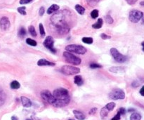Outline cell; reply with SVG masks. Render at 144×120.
<instances>
[{"label":"cell","mask_w":144,"mask_h":120,"mask_svg":"<svg viewBox=\"0 0 144 120\" xmlns=\"http://www.w3.org/2000/svg\"><path fill=\"white\" fill-rule=\"evenodd\" d=\"M66 14L65 11H61L55 13L51 18V22L59 35H66L69 33L70 27L66 20Z\"/></svg>","instance_id":"1"},{"label":"cell","mask_w":144,"mask_h":120,"mask_svg":"<svg viewBox=\"0 0 144 120\" xmlns=\"http://www.w3.org/2000/svg\"><path fill=\"white\" fill-rule=\"evenodd\" d=\"M53 95L56 99L55 103H53V106L56 107H63L68 105L70 101V97L69 95L68 91L63 88H59L53 92Z\"/></svg>","instance_id":"2"},{"label":"cell","mask_w":144,"mask_h":120,"mask_svg":"<svg viewBox=\"0 0 144 120\" xmlns=\"http://www.w3.org/2000/svg\"><path fill=\"white\" fill-rule=\"evenodd\" d=\"M65 49L66 51H68L70 53H75L79 55H83L87 52V49L85 47L79 44H70V45L66 46Z\"/></svg>","instance_id":"3"},{"label":"cell","mask_w":144,"mask_h":120,"mask_svg":"<svg viewBox=\"0 0 144 120\" xmlns=\"http://www.w3.org/2000/svg\"><path fill=\"white\" fill-rule=\"evenodd\" d=\"M63 55L66 61L74 65H79L81 64L82 60L77 56L73 55L72 53H70L68 51H64L63 53Z\"/></svg>","instance_id":"4"},{"label":"cell","mask_w":144,"mask_h":120,"mask_svg":"<svg viewBox=\"0 0 144 120\" xmlns=\"http://www.w3.org/2000/svg\"><path fill=\"white\" fill-rule=\"evenodd\" d=\"M61 71L64 75H77L78 73L80 72V69L75 66H72V65H65L63 66Z\"/></svg>","instance_id":"5"},{"label":"cell","mask_w":144,"mask_h":120,"mask_svg":"<svg viewBox=\"0 0 144 120\" xmlns=\"http://www.w3.org/2000/svg\"><path fill=\"white\" fill-rule=\"evenodd\" d=\"M143 15V13L139 11V10L133 9L131 10L129 14V19L133 23H137L140 21V20L142 18Z\"/></svg>","instance_id":"6"},{"label":"cell","mask_w":144,"mask_h":120,"mask_svg":"<svg viewBox=\"0 0 144 120\" xmlns=\"http://www.w3.org/2000/svg\"><path fill=\"white\" fill-rule=\"evenodd\" d=\"M109 98L111 100H123L125 98V93L123 90L120 88H115L111 91L109 94Z\"/></svg>","instance_id":"7"},{"label":"cell","mask_w":144,"mask_h":120,"mask_svg":"<svg viewBox=\"0 0 144 120\" xmlns=\"http://www.w3.org/2000/svg\"><path fill=\"white\" fill-rule=\"evenodd\" d=\"M110 54L112 56L115 61L118 63H125V61H127V57L126 55H122L118 50L115 48H111L110 49Z\"/></svg>","instance_id":"8"},{"label":"cell","mask_w":144,"mask_h":120,"mask_svg":"<svg viewBox=\"0 0 144 120\" xmlns=\"http://www.w3.org/2000/svg\"><path fill=\"white\" fill-rule=\"evenodd\" d=\"M40 95H41V97L44 101H46V103L51 104L52 105L56 101V99L53 96V95L49 90H43V91H41Z\"/></svg>","instance_id":"9"},{"label":"cell","mask_w":144,"mask_h":120,"mask_svg":"<svg viewBox=\"0 0 144 120\" xmlns=\"http://www.w3.org/2000/svg\"><path fill=\"white\" fill-rule=\"evenodd\" d=\"M43 45L46 47V49H49L50 51L53 53H56V49L54 48V39L53 38L52 36H47L46 39H44Z\"/></svg>","instance_id":"10"},{"label":"cell","mask_w":144,"mask_h":120,"mask_svg":"<svg viewBox=\"0 0 144 120\" xmlns=\"http://www.w3.org/2000/svg\"><path fill=\"white\" fill-rule=\"evenodd\" d=\"M11 23L8 17L3 16L0 18V28L3 31H6L9 29Z\"/></svg>","instance_id":"11"},{"label":"cell","mask_w":144,"mask_h":120,"mask_svg":"<svg viewBox=\"0 0 144 120\" xmlns=\"http://www.w3.org/2000/svg\"><path fill=\"white\" fill-rule=\"evenodd\" d=\"M37 65H39V66H54V65H56V63L49 61L46 59H40L37 61Z\"/></svg>","instance_id":"12"},{"label":"cell","mask_w":144,"mask_h":120,"mask_svg":"<svg viewBox=\"0 0 144 120\" xmlns=\"http://www.w3.org/2000/svg\"><path fill=\"white\" fill-rule=\"evenodd\" d=\"M20 101L22 103V105L24 107H30L32 106V102L30 100V98L25 97V96H21L20 97Z\"/></svg>","instance_id":"13"},{"label":"cell","mask_w":144,"mask_h":120,"mask_svg":"<svg viewBox=\"0 0 144 120\" xmlns=\"http://www.w3.org/2000/svg\"><path fill=\"white\" fill-rule=\"evenodd\" d=\"M73 114L75 115V117L78 120H84L86 119V116L84 114L80 112L79 110H73Z\"/></svg>","instance_id":"14"},{"label":"cell","mask_w":144,"mask_h":120,"mask_svg":"<svg viewBox=\"0 0 144 120\" xmlns=\"http://www.w3.org/2000/svg\"><path fill=\"white\" fill-rule=\"evenodd\" d=\"M109 71L113 73H124L125 72V69L124 67H111L109 69Z\"/></svg>","instance_id":"15"},{"label":"cell","mask_w":144,"mask_h":120,"mask_svg":"<svg viewBox=\"0 0 144 120\" xmlns=\"http://www.w3.org/2000/svg\"><path fill=\"white\" fill-rule=\"evenodd\" d=\"M74 83L76 85H77L78 86H81L84 83L83 78H82V76L81 75H76L74 78Z\"/></svg>","instance_id":"16"},{"label":"cell","mask_w":144,"mask_h":120,"mask_svg":"<svg viewBox=\"0 0 144 120\" xmlns=\"http://www.w3.org/2000/svg\"><path fill=\"white\" fill-rule=\"evenodd\" d=\"M6 98H7V96H6V94L4 92V91L0 88V107L2 106L4 103H5V101H6Z\"/></svg>","instance_id":"17"},{"label":"cell","mask_w":144,"mask_h":120,"mask_svg":"<svg viewBox=\"0 0 144 120\" xmlns=\"http://www.w3.org/2000/svg\"><path fill=\"white\" fill-rule=\"evenodd\" d=\"M59 9H60V7H59V5H57V4H52L47 10V13L48 14H51L53 12L57 11Z\"/></svg>","instance_id":"18"},{"label":"cell","mask_w":144,"mask_h":120,"mask_svg":"<svg viewBox=\"0 0 144 120\" xmlns=\"http://www.w3.org/2000/svg\"><path fill=\"white\" fill-rule=\"evenodd\" d=\"M103 19L102 18H98L97 22L92 25V27L94 28V29H100V28H101L102 26H103Z\"/></svg>","instance_id":"19"},{"label":"cell","mask_w":144,"mask_h":120,"mask_svg":"<svg viewBox=\"0 0 144 120\" xmlns=\"http://www.w3.org/2000/svg\"><path fill=\"white\" fill-rule=\"evenodd\" d=\"M27 35V30L25 29V27H21L18 30V35L19 37L20 38H21V39H23Z\"/></svg>","instance_id":"20"},{"label":"cell","mask_w":144,"mask_h":120,"mask_svg":"<svg viewBox=\"0 0 144 120\" xmlns=\"http://www.w3.org/2000/svg\"><path fill=\"white\" fill-rule=\"evenodd\" d=\"M75 10L77 11V12L79 14H80V15H84V13H85V8L81 6V5H79V4L75 5Z\"/></svg>","instance_id":"21"},{"label":"cell","mask_w":144,"mask_h":120,"mask_svg":"<svg viewBox=\"0 0 144 120\" xmlns=\"http://www.w3.org/2000/svg\"><path fill=\"white\" fill-rule=\"evenodd\" d=\"M10 87L11 89H14V90H16V89H19L20 88V84L18 81H13L11 84H10Z\"/></svg>","instance_id":"22"},{"label":"cell","mask_w":144,"mask_h":120,"mask_svg":"<svg viewBox=\"0 0 144 120\" xmlns=\"http://www.w3.org/2000/svg\"><path fill=\"white\" fill-rule=\"evenodd\" d=\"M141 115L138 112H134L131 114L130 117V120H141Z\"/></svg>","instance_id":"23"},{"label":"cell","mask_w":144,"mask_h":120,"mask_svg":"<svg viewBox=\"0 0 144 120\" xmlns=\"http://www.w3.org/2000/svg\"><path fill=\"white\" fill-rule=\"evenodd\" d=\"M108 112H109V111L105 108V107L102 108L101 110V112H100V115H101V117L102 119H104L105 117L108 116Z\"/></svg>","instance_id":"24"},{"label":"cell","mask_w":144,"mask_h":120,"mask_svg":"<svg viewBox=\"0 0 144 120\" xmlns=\"http://www.w3.org/2000/svg\"><path fill=\"white\" fill-rule=\"evenodd\" d=\"M105 107L108 111H112L115 107V103L114 102H110V103L107 104Z\"/></svg>","instance_id":"25"},{"label":"cell","mask_w":144,"mask_h":120,"mask_svg":"<svg viewBox=\"0 0 144 120\" xmlns=\"http://www.w3.org/2000/svg\"><path fill=\"white\" fill-rule=\"evenodd\" d=\"M26 43L28 45L31 46H36L37 45V43L35 40L31 39V38H27Z\"/></svg>","instance_id":"26"},{"label":"cell","mask_w":144,"mask_h":120,"mask_svg":"<svg viewBox=\"0 0 144 120\" xmlns=\"http://www.w3.org/2000/svg\"><path fill=\"white\" fill-rule=\"evenodd\" d=\"M28 30H29L30 34L33 36V37H36L37 32H36V30H35V27H34V26H33V25L29 26V27H28Z\"/></svg>","instance_id":"27"},{"label":"cell","mask_w":144,"mask_h":120,"mask_svg":"<svg viewBox=\"0 0 144 120\" xmlns=\"http://www.w3.org/2000/svg\"><path fill=\"white\" fill-rule=\"evenodd\" d=\"M82 42L85 43L87 44H92L93 43V38L92 37H83L82 39Z\"/></svg>","instance_id":"28"},{"label":"cell","mask_w":144,"mask_h":120,"mask_svg":"<svg viewBox=\"0 0 144 120\" xmlns=\"http://www.w3.org/2000/svg\"><path fill=\"white\" fill-rule=\"evenodd\" d=\"M39 33H40V35H41V37H44L45 36V35H46V33H45V30H44V25H43L42 23H39Z\"/></svg>","instance_id":"29"},{"label":"cell","mask_w":144,"mask_h":120,"mask_svg":"<svg viewBox=\"0 0 144 120\" xmlns=\"http://www.w3.org/2000/svg\"><path fill=\"white\" fill-rule=\"evenodd\" d=\"M105 22L109 24V25H111L112 23H114V20L112 18V17L110 15H106L105 17Z\"/></svg>","instance_id":"30"},{"label":"cell","mask_w":144,"mask_h":120,"mask_svg":"<svg viewBox=\"0 0 144 120\" xmlns=\"http://www.w3.org/2000/svg\"><path fill=\"white\" fill-rule=\"evenodd\" d=\"M102 66L101 65H100V64H98V63H90V65H89V68L92 69H98V68H102Z\"/></svg>","instance_id":"31"},{"label":"cell","mask_w":144,"mask_h":120,"mask_svg":"<svg viewBox=\"0 0 144 120\" xmlns=\"http://www.w3.org/2000/svg\"><path fill=\"white\" fill-rule=\"evenodd\" d=\"M18 13H20L21 15H23V16H25L27 14L26 13V7H18Z\"/></svg>","instance_id":"32"},{"label":"cell","mask_w":144,"mask_h":120,"mask_svg":"<svg viewBox=\"0 0 144 120\" xmlns=\"http://www.w3.org/2000/svg\"><path fill=\"white\" fill-rule=\"evenodd\" d=\"M98 16V11L97 9H94L91 12V17L93 19H96Z\"/></svg>","instance_id":"33"},{"label":"cell","mask_w":144,"mask_h":120,"mask_svg":"<svg viewBox=\"0 0 144 120\" xmlns=\"http://www.w3.org/2000/svg\"><path fill=\"white\" fill-rule=\"evenodd\" d=\"M87 2V3L91 6V7H94L96 6L98 2L100 1V0H86Z\"/></svg>","instance_id":"34"},{"label":"cell","mask_w":144,"mask_h":120,"mask_svg":"<svg viewBox=\"0 0 144 120\" xmlns=\"http://www.w3.org/2000/svg\"><path fill=\"white\" fill-rule=\"evenodd\" d=\"M101 37L103 39H108L111 38V36L108 35H106L105 33H102V34H101Z\"/></svg>","instance_id":"35"},{"label":"cell","mask_w":144,"mask_h":120,"mask_svg":"<svg viewBox=\"0 0 144 120\" xmlns=\"http://www.w3.org/2000/svg\"><path fill=\"white\" fill-rule=\"evenodd\" d=\"M118 112L121 115H125V113H126V110L124 107H120L119 110H118Z\"/></svg>","instance_id":"36"},{"label":"cell","mask_w":144,"mask_h":120,"mask_svg":"<svg viewBox=\"0 0 144 120\" xmlns=\"http://www.w3.org/2000/svg\"><path fill=\"white\" fill-rule=\"evenodd\" d=\"M96 111H97V108L96 107H93L92 108L89 112V114H90V115H93V114H94L96 112Z\"/></svg>","instance_id":"37"},{"label":"cell","mask_w":144,"mask_h":120,"mask_svg":"<svg viewBox=\"0 0 144 120\" xmlns=\"http://www.w3.org/2000/svg\"><path fill=\"white\" fill-rule=\"evenodd\" d=\"M33 0H20L19 3L20 4H29L30 2H32Z\"/></svg>","instance_id":"38"},{"label":"cell","mask_w":144,"mask_h":120,"mask_svg":"<svg viewBox=\"0 0 144 120\" xmlns=\"http://www.w3.org/2000/svg\"><path fill=\"white\" fill-rule=\"evenodd\" d=\"M44 11H45V9H44V7H41L40 9L39 10V14L40 16H42L44 14Z\"/></svg>","instance_id":"39"},{"label":"cell","mask_w":144,"mask_h":120,"mask_svg":"<svg viewBox=\"0 0 144 120\" xmlns=\"http://www.w3.org/2000/svg\"><path fill=\"white\" fill-rule=\"evenodd\" d=\"M140 86V83L137 81H134L132 82V84H131V86L134 88H137L138 87Z\"/></svg>","instance_id":"40"},{"label":"cell","mask_w":144,"mask_h":120,"mask_svg":"<svg viewBox=\"0 0 144 120\" xmlns=\"http://www.w3.org/2000/svg\"><path fill=\"white\" fill-rule=\"evenodd\" d=\"M127 2V3L129 5H134V4H136V2H137L138 0H125Z\"/></svg>","instance_id":"41"},{"label":"cell","mask_w":144,"mask_h":120,"mask_svg":"<svg viewBox=\"0 0 144 120\" xmlns=\"http://www.w3.org/2000/svg\"><path fill=\"white\" fill-rule=\"evenodd\" d=\"M120 117H121V114H120L119 113V112H118V113H117V114H116V115H115V119H116L117 120H120Z\"/></svg>","instance_id":"42"},{"label":"cell","mask_w":144,"mask_h":120,"mask_svg":"<svg viewBox=\"0 0 144 120\" xmlns=\"http://www.w3.org/2000/svg\"><path fill=\"white\" fill-rule=\"evenodd\" d=\"M140 94H141V96H144V86L141 88V90H140Z\"/></svg>","instance_id":"43"},{"label":"cell","mask_w":144,"mask_h":120,"mask_svg":"<svg viewBox=\"0 0 144 120\" xmlns=\"http://www.w3.org/2000/svg\"><path fill=\"white\" fill-rule=\"evenodd\" d=\"M11 120H18V118L16 116H13L11 117Z\"/></svg>","instance_id":"44"},{"label":"cell","mask_w":144,"mask_h":120,"mask_svg":"<svg viewBox=\"0 0 144 120\" xmlns=\"http://www.w3.org/2000/svg\"><path fill=\"white\" fill-rule=\"evenodd\" d=\"M134 111H135L134 109H132V108H131V109H129V110H128V112H134Z\"/></svg>","instance_id":"45"},{"label":"cell","mask_w":144,"mask_h":120,"mask_svg":"<svg viewBox=\"0 0 144 120\" xmlns=\"http://www.w3.org/2000/svg\"><path fill=\"white\" fill-rule=\"evenodd\" d=\"M140 4H141V6L144 7V1H142V2H140Z\"/></svg>","instance_id":"46"},{"label":"cell","mask_w":144,"mask_h":120,"mask_svg":"<svg viewBox=\"0 0 144 120\" xmlns=\"http://www.w3.org/2000/svg\"><path fill=\"white\" fill-rule=\"evenodd\" d=\"M141 46H142V47H143V51H144V42L141 43Z\"/></svg>","instance_id":"47"},{"label":"cell","mask_w":144,"mask_h":120,"mask_svg":"<svg viewBox=\"0 0 144 120\" xmlns=\"http://www.w3.org/2000/svg\"><path fill=\"white\" fill-rule=\"evenodd\" d=\"M142 23H143V24L144 25V13H143V17H142Z\"/></svg>","instance_id":"48"},{"label":"cell","mask_w":144,"mask_h":120,"mask_svg":"<svg viewBox=\"0 0 144 120\" xmlns=\"http://www.w3.org/2000/svg\"><path fill=\"white\" fill-rule=\"evenodd\" d=\"M111 120H117V119H115V117H113V118H112V119Z\"/></svg>","instance_id":"49"},{"label":"cell","mask_w":144,"mask_h":120,"mask_svg":"<svg viewBox=\"0 0 144 120\" xmlns=\"http://www.w3.org/2000/svg\"><path fill=\"white\" fill-rule=\"evenodd\" d=\"M26 120H31V119H26Z\"/></svg>","instance_id":"50"},{"label":"cell","mask_w":144,"mask_h":120,"mask_svg":"<svg viewBox=\"0 0 144 120\" xmlns=\"http://www.w3.org/2000/svg\"><path fill=\"white\" fill-rule=\"evenodd\" d=\"M69 120H73V119H69Z\"/></svg>","instance_id":"51"}]
</instances>
